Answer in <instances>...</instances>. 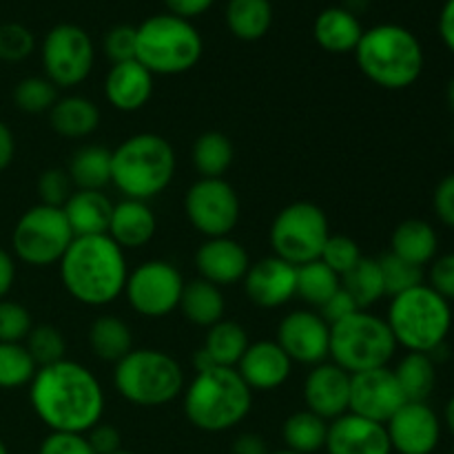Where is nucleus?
<instances>
[{
  "instance_id": "1",
  "label": "nucleus",
  "mask_w": 454,
  "mask_h": 454,
  "mask_svg": "<svg viewBox=\"0 0 454 454\" xmlns=\"http://www.w3.org/2000/svg\"><path fill=\"white\" fill-rule=\"evenodd\" d=\"M29 402L51 433L87 434L105 415V390L98 377L71 359L38 368L29 384Z\"/></svg>"
},
{
  "instance_id": "2",
  "label": "nucleus",
  "mask_w": 454,
  "mask_h": 454,
  "mask_svg": "<svg viewBox=\"0 0 454 454\" xmlns=\"http://www.w3.org/2000/svg\"><path fill=\"white\" fill-rule=\"evenodd\" d=\"M58 266L65 291L93 309L118 300L129 278L124 251L109 235L74 238Z\"/></svg>"
},
{
  "instance_id": "3",
  "label": "nucleus",
  "mask_w": 454,
  "mask_h": 454,
  "mask_svg": "<svg viewBox=\"0 0 454 454\" xmlns=\"http://www.w3.org/2000/svg\"><path fill=\"white\" fill-rule=\"evenodd\" d=\"M355 60L372 84L399 91L419 80L424 71V49L411 29L384 22L364 29L355 49Z\"/></svg>"
},
{
  "instance_id": "4",
  "label": "nucleus",
  "mask_w": 454,
  "mask_h": 454,
  "mask_svg": "<svg viewBox=\"0 0 454 454\" xmlns=\"http://www.w3.org/2000/svg\"><path fill=\"white\" fill-rule=\"evenodd\" d=\"M253 390L235 368H208L195 372L184 388V415L202 433H226L248 417Z\"/></svg>"
},
{
  "instance_id": "5",
  "label": "nucleus",
  "mask_w": 454,
  "mask_h": 454,
  "mask_svg": "<svg viewBox=\"0 0 454 454\" xmlns=\"http://www.w3.org/2000/svg\"><path fill=\"white\" fill-rule=\"evenodd\" d=\"M176 151L158 133H136L111 151V184L129 200L164 193L176 176Z\"/></svg>"
},
{
  "instance_id": "6",
  "label": "nucleus",
  "mask_w": 454,
  "mask_h": 454,
  "mask_svg": "<svg viewBox=\"0 0 454 454\" xmlns=\"http://www.w3.org/2000/svg\"><path fill=\"white\" fill-rule=\"evenodd\" d=\"M202 51V35L193 22L168 12L136 27V60L153 75L186 74L198 65Z\"/></svg>"
},
{
  "instance_id": "7",
  "label": "nucleus",
  "mask_w": 454,
  "mask_h": 454,
  "mask_svg": "<svg viewBox=\"0 0 454 454\" xmlns=\"http://www.w3.org/2000/svg\"><path fill=\"white\" fill-rule=\"evenodd\" d=\"M386 324L393 331L397 344L411 353L433 355L442 348L452 326L450 304L428 284L395 295L390 301Z\"/></svg>"
},
{
  "instance_id": "8",
  "label": "nucleus",
  "mask_w": 454,
  "mask_h": 454,
  "mask_svg": "<svg viewBox=\"0 0 454 454\" xmlns=\"http://www.w3.org/2000/svg\"><path fill=\"white\" fill-rule=\"evenodd\" d=\"M114 386L133 406H167L184 393V371L173 355L155 348H133L115 364Z\"/></svg>"
},
{
  "instance_id": "9",
  "label": "nucleus",
  "mask_w": 454,
  "mask_h": 454,
  "mask_svg": "<svg viewBox=\"0 0 454 454\" xmlns=\"http://www.w3.org/2000/svg\"><path fill=\"white\" fill-rule=\"evenodd\" d=\"M395 350L397 341L386 319L368 310H357L331 326L333 364L350 375L388 366Z\"/></svg>"
},
{
  "instance_id": "10",
  "label": "nucleus",
  "mask_w": 454,
  "mask_h": 454,
  "mask_svg": "<svg viewBox=\"0 0 454 454\" xmlns=\"http://www.w3.org/2000/svg\"><path fill=\"white\" fill-rule=\"evenodd\" d=\"M331 238V224L322 207L313 202H293L275 215L270 224L273 255L293 266L309 264L322 257Z\"/></svg>"
},
{
  "instance_id": "11",
  "label": "nucleus",
  "mask_w": 454,
  "mask_h": 454,
  "mask_svg": "<svg viewBox=\"0 0 454 454\" xmlns=\"http://www.w3.org/2000/svg\"><path fill=\"white\" fill-rule=\"evenodd\" d=\"M74 242V231L62 208L35 204L18 217L12 233L13 257L22 264L44 269L58 264Z\"/></svg>"
},
{
  "instance_id": "12",
  "label": "nucleus",
  "mask_w": 454,
  "mask_h": 454,
  "mask_svg": "<svg viewBox=\"0 0 454 454\" xmlns=\"http://www.w3.org/2000/svg\"><path fill=\"white\" fill-rule=\"evenodd\" d=\"M44 78L56 89H74L91 75L96 62L93 40L82 27L60 22L47 31L40 47Z\"/></svg>"
},
{
  "instance_id": "13",
  "label": "nucleus",
  "mask_w": 454,
  "mask_h": 454,
  "mask_svg": "<svg viewBox=\"0 0 454 454\" xmlns=\"http://www.w3.org/2000/svg\"><path fill=\"white\" fill-rule=\"evenodd\" d=\"M239 195L224 177H200L184 195V213L204 238H226L239 222Z\"/></svg>"
},
{
  "instance_id": "14",
  "label": "nucleus",
  "mask_w": 454,
  "mask_h": 454,
  "mask_svg": "<svg viewBox=\"0 0 454 454\" xmlns=\"http://www.w3.org/2000/svg\"><path fill=\"white\" fill-rule=\"evenodd\" d=\"M184 278L167 260H149L129 273L124 295L137 315L160 319L171 315L180 306Z\"/></svg>"
},
{
  "instance_id": "15",
  "label": "nucleus",
  "mask_w": 454,
  "mask_h": 454,
  "mask_svg": "<svg viewBox=\"0 0 454 454\" xmlns=\"http://www.w3.org/2000/svg\"><path fill=\"white\" fill-rule=\"evenodd\" d=\"M403 403H408L406 395L388 366L350 375L348 412L386 426Z\"/></svg>"
},
{
  "instance_id": "16",
  "label": "nucleus",
  "mask_w": 454,
  "mask_h": 454,
  "mask_svg": "<svg viewBox=\"0 0 454 454\" xmlns=\"http://www.w3.org/2000/svg\"><path fill=\"white\" fill-rule=\"evenodd\" d=\"M278 341L293 364L317 366L331 357V326L315 310H293L279 322Z\"/></svg>"
},
{
  "instance_id": "17",
  "label": "nucleus",
  "mask_w": 454,
  "mask_h": 454,
  "mask_svg": "<svg viewBox=\"0 0 454 454\" xmlns=\"http://www.w3.org/2000/svg\"><path fill=\"white\" fill-rule=\"evenodd\" d=\"M393 452L433 454L442 439V424L426 402H408L386 424Z\"/></svg>"
},
{
  "instance_id": "18",
  "label": "nucleus",
  "mask_w": 454,
  "mask_h": 454,
  "mask_svg": "<svg viewBox=\"0 0 454 454\" xmlns=\"http://www.w3.org/2000/svg\"><path fill=\"white\" fill-rule=\"evenodd\" d=\"M244 293L260 309H279L295 297L297 266L270 255L248 266L244 275Z\"/></svg>"
},
{
  "instance_id": "19",
  "label": "nucleus",
  "mask_w": 454,
  "mask_h": 454,
  "mask_svg": "<svg viewBox=\"0 0 454 454\" xmlns=\"http://www.w3.org/2000/svg\"><path fill=\"white\" fill-rule=\"evenodd\" d=\"M306 411L315 412L328 424L346 415L350 408V372L333 362L313 366L304 381Z\"/></svg>"
},
{
  "instance_id": "20",
  "label": "nucleus",
  "mask_w": 454,
  "mask_h": 454,
  "mask_svg": "<svg viewBox=\"0 0 454 454\" xmlns=\"http://www.w3.org/2000/svg\"><path fill=\"white\" fill-rule=\"evenodd\" d=\"M324 450L328 454H393V446L384 424L346 412L328 424Z\"/></svg>"
},
{
  "instance_id": "21",
  "label": "nucleus",
  "mask_w": 454,
  "mask_h": 454,
  "mask_svg": "<svg viewBox=\"0 0 454 454\" xmlns=\"http://www.w3.org/2000/svg\"><path fill=\"white\" fill-rule=\"evenodd\" d=\"M195 266H198L200 278L222 288L242 282L251 260H248L247 248L238 239L226 235V238L204 239L195 253Z\"/></svg>"
},
{
  "instance_id": "22",
  "label": "nucleus",
  "mask_w": 454,
  "mask_h": 454,
  "mask_svg": "<svg viewBox=\"0 0 454 454\" xmlns=\"http://www.w3.org/2000/svg\"><path fill=\"white\" fill-rule=\"evenodd\" d=\"M235 371L239 372V377L247 381L251 390L270 393V390H278L279 386L286 384L293 371V362L278 341L264 340L248 344L247 353L239 359Z\"/></svg>"
},
{
  "instance_id": "23",
  "label": "nucleus",
  "mask_w": 454,
  "mask_h": 454,
  "mask_svg": "<svg viewBox=\"0 0 454 454\" xmlns=\"http://www.w3.org/2000/svg\"><path fill=\"white\" fill-rule=\"evenodd\" d=\"M153 96V74L137 60L111 65L105 78V98L122 114L140 111Z\"/></svg>"
},
{
  "instance_id": "24",
  "label": "nucleus",
  "mask_w": 454,
  "mask_h": 454,
  "mask_svg": "<svg viewBox=\"0 0 454 454\" xmlns=\"http://www.w3.org/2000/svg\"><path fill=\"white\" fill-rule=\"evenodd\" d=\"M158 231V217L151 207L142 200H129L114 204L109 222V235L120 248H142L155 238Z\"/></svg>"
},
{
  "instance_id": "25",
  "label": "nucleus",
  "mask_w": 454,
  "mask_h": 454,
  "mask_svg": "<svg viewBox=\"0 0 454 454\" xmlns=\"http://www.w3.org/2000/svg\"><path fill=\"white\" fill-rule=\"evenodd\" d=\"M315 43L328 53H355L364 35V27L357 13L346 7H326L319 12L313 25Z\"/></svg>"
},
{
  "instance_id": "26",
  "label": "nucleus",
  "mask_w": 454,
  "mask_h": 454,
  "mask_svg": "<svg viewBox=\"0 0 454 454\" xmlns=\"http://www.w3.org/2000/svg\"><path fill=\"white\" fill-rule=\"evenodd\" d=\"M62 213H65L67 222L74 231V238L106 235L111 213H114V202L102 191L75 189L62 207Z\"/></svg>"
},
{
  "instance_id": "27",
  "label": "nucleus",
  "mask_w": 454,
  "mask_h": 454,
  "mask_svg": "<svg viewBox=\"0 0 454 454\" xmlns=\"http://www.w3.org/2000/svg\"><path fill=\"white\" fill-rule=\"evenodd\" d=\"M49 124L62 137L80 140L91 136L100 124V109L91 98L65 96L58 98L49 111Z\"/></svg>"
},
{
  "instance_id": "28",
  "label": "nucleus",
  "mask_w": 454,
  "mask_h": 454,
  "mask_svg": "<svg viewBox=\"0 0 454 454\" xmlns=\"http://www.w3.org/2000/svg\"><path fill=\"white\" fill-rule=\"evenodd\" d=\"M177 309L182 310L186 322L195 324V326L211 328L224 319L226 300L222 295L220 286L198 278L193 282L184 284V291H182L180 306Z\"/></svg>"
},
{
  "instance_id": "29",
  "label": "nucleus",
  "mask_w": 454,
  "mask_h": 454,
  "mask_svg": "<svg viewBox=\"0 0 454 454\" xmlns=\"http://www.w3.org/2000/svg\"><path fill=\"white\" fill-rule=\"evenodd\" d=\"M439 248V238L433 226L424 220H406L395 229L390 238V253L399 260L424 269V264L434 260Z\"/></svg>"
},
{
  "instance_id": "30",
  "label": "nucleus",
  "mask_w": 454,
  "mask_h": 454,
  "mask_svg": "<svg viewBox=\"0 0 454 454\" xmlns=\"http://www.w3.org/2000/svg\"><path fill=\"white\" fill-rule=\"evenodd\" d=\"M273 25L270 0H229L226 4V27L244 43L264 38Z\"/></svg>"
},
{
  "instance_id": "31",
  "label": "nucleus",
  "mask_w": 454,
  "mask_h": 454,
  "mask_svg": "<svg viewBox=\"0 0 454 454\" xmlns=\"http://www.w3.org/2000/svg\"><path fill=\"white\" fill-rule=\"evenodd\" d=\"M71 182L80 191H102L111 184V151L100 145H84L69 160Z\"/></svg>"
},
{
  "instance_id": "32",
  "label": "nucleus",
  "mask_w": 454,
  "mask_h": 454,
  "mask_svg": "<svg viewBox=\"0 0 454 454\" xmlns=\"http://www.w3.org/2000/svg\"><path fill=\"white\" fill-rule=\"evenodd\" d=\"M89 346L98 359L118 364L133 350L131 328L115 315H102L89 328Z\"/></svg>"
},
{
  "instance_id": "33",
  "label": "nucleus",
  "mask_w": 454,
  "mask_h": 454,
  "mask_svg": "<svg viewBox=\"0 0 454 454\" xmlns=\"http://www.w3.org/2000/svg\"><path fill=\"white\" fill-rule=\"evenodd\" d=\"M248 333L242 324L231 322V319H222L215 326L208 328V335L204 340L202 348L211 357L213 366L222 368H235L239 359L244 357L248 348Z\"/></svg>"
},
{
  "instance_id": "34",
  "label": "nucleus",
  "mask_w": 454,
  "mask_h": 454,
  "mask_svg": "<svg viewBox=\"0 0 454 454\" xmlns=\"http://www.w3.org/2000/svg\"><path fill=\"white\" fill-rule=\"evenodd\" d=\"M286 450L297 454H315L324 450L328 437V421L310 411L293 412L282 426Z\"/></svg>"
},
{
  "instance_id": "35",
  "label": "nucleus",
  "mask_w": 454,
  "mask_h": 454,
  "mask_svg": "<svg viewBox=\"0 0 454 454\" xmlns=\"http://www.w3.org/2000/svg\"><path fill=\"white\" fill-rule=\"evenodd\" d=\"M191 158L195 171L202 177H222L235 160L233 142L222 131H204L193 142Z\"/></svg>"
},
{
  "instance_id": "36",
  "label": "nucleus",
  "mask_w": 454,
  "mask_h": 454,
  "mask_svg": "<svg viewBox=\"0 0 454 454\" xmlns=\"http://www.w3.org/2000/svg\"><path fill=\"white\" fill-rule=\"evenodd\" d=\"M341 288L353 297L359 310H368L371 306H375L386 295L380 260H375V257H362L353 270L341 275Z\"/></svg>"
},
{
  "instance_id": "37",
  "label": "nucleus",
  "mask_w": 454,
  "mask_h": 454,
  "mask_svg": "<svg viewBox=\"0 0 454 454\" xmlns=\"http://www.w3.org/2000/svg\"><path fill=\"white\" fill-rule=\"evenodd\" d=\"M395 377L406 395V402H426L433 395L437 381L433 355L408 353L395 368Z\"/></svg>"
},
{
  "instance_id": "38",
  "label": "nucleus",
  "mask_w": 454,
  "mask_h": 454,
  "mask_svg": "<svg viewBox=\"0 0 454 454\" xmlns=\"http://www.w3.org/2000/svg\"><path fill=\"white\" fill-rule=\"evenodd\" d=\"M341 288V278L333 269H328L322 260L309 262L297 266V291L304 304L313 309H322L333 295Z\"/></svg>"
},
{
  "instance_id": "39",
  "label": "nucleus",
  "mask_w": 454,
  "mask_h": 454,
  "mask_svg": "<svg viewBox=\"0 0 454 454\" xmlns=\"http://www.w3.org/2000/svg\"><path fill=\"white\" fill-rule=\"evenodd\" d=\"M38 366L27 353L25 344H0V390L29 386Z\"/></svg>"
},
{
  "instance_id": "40",
  "label": "nucleus",
  "mask_w": 454,
  "mask_h": 454,
  "mask_svg": "<svg viewBox=\"0 0 454 454\" xmlns=\"http://www.w3.org/2000/svg\"><path fill=\"white\" fill-rule=\"evenodd\" d=\"M27 348V353L31 355V359L35 362V366H51V364L62 362L67 353V340L62 335V331H58L56 326H34L31 333L27 335V340L22 341Z\"/></svg>"
},
{
  "instance_id": "41",
  "label": "nucleus",
  "mask_w": 454,
  "mask_h": 454,
  "mask_svg": "<svg viewBox=\"0 0 454 454\" xmlns=\"http://www.w3.org/2000/svg\"><path fill=\"white\" fill-rule=\"evenodd\" d=\"M58 100V89L49 82L47 78L40 75H29L22 78L20 82L13 87V105L22 111V114H49L51 106Z\"/></svg>"
},
{
  "instance_id": "42",
  "label": "nucleus",
  "mask_w": 454,
  "mask_h": 454,
  "mask_svg": "<svg viewBox=\"0 0 454 454\" xmlns=\"http://www.w3.org/2000/svg\"><path fill=\"white\" fill-rule=\"evenodd\" d=\"M380 269L381 275H384L386 295L390 297L402 295V293L424 284V269L399 260L393 253H386V255L380 257Z\"/></svg>"
},
{
  "instance_id": "43",
  "label": "nucleus",
  "mask_w": 454,
  "mask_h": 454,
  "mask_svg": "<svg viewBox=\"0 0 454 454\" xmlns=\"http://www.w3.org/2000/svg\"><path fill=\"white\" fill-rule=\"evenodd\" d=\"M34 328L31 313L22 304L0 300V344H22Z\"/></svg>"
},
{
  "instance_id": "44",
  "label": "nucleus",
  "mask_w": 454,
  "mask_h": 454,
  "mask_svg": "<svg viewBox=\"0 0 454 454\" xmlns=\"http://www.w3.org/2000/svg\"><path fill=\"white\" fill-rule=\"evenodd\" d=\"M362 248H359V244L355 242L353 238H348V235H333L328 238L326 247H324L322 251V257L319 260L324 262V264L328 266V269L335 270L337 275H346L348 270H353L355 266L359 264V260H362Z\"/></svg>"
},
{
  "instance_id": "45",
  "label": "nucleus",
  "mask_w": 454,
  "mask_h": 454,
  "mask_svg": "<svg viewBox=\"0 0 454 454\" xmlns=\"http://www.w3.org/2000/svg\"><path fill=\"white\" fill-rule=\"evenodd\" d=\"M35 38L20 22H3L0 25V60L20 62L34 53Z\"/></svg>"
},
{
  "instance_id": "46",
  "label": "nucleus",
  "mask_w": 454,
  "mask_h": 454,
  "mask_svg": "<svg viewBox=\"0 0 454 454\" xmlns=\"http://www.w3.org/2000/svg\"><path fill=\"white\" fill-rule=\"evenodd\" d=\"M74 193V182L65 168H47L38 177L40 204L62 208Z\"/></svg>"
},
{
  "instance_id": "47",
  "label": "nucleus",
  "mask_w": 454,
  "mask_h": 454,
  "mask_svg": "<svg viewBox=\"0 0 454 454\" xmlns=\"http://www.w3.org/2000/svg\"><path fill=\"white\" fill-rule=\"evenodd\" d=\"M105 53L114 65L136 60V27L115 25L105 35Z\"/></svg>"
},
{
  "instance_id": "48",
  "label": "nucleus",
  "mask_w": 454,
  "mask_h": 454,
  "mask_svg": "<svg viewBox=\"0 0 454 454\" xmlns=\"http://www.w3.org/2000/svg\"><path fill=\"white\" fill-rule=\"evenodd\" d=\"M38 454H96L87 434L49 433L40 443Z\"/></svg>"
},
{
  "instance_id": "49",
  "label": "nucleus",
  "mask_w": 454,
  "mask_h": 454,
  "mask_svg": "<svg viewBox=\"0 0 454 454\" xmlns=\"http://www.w3.org/2000/svg\"><path fill=\"white\" fill-rule=\"evenodd\" d=\"M430 288L446 301L454 300V253L439 257L430 269Z\"/></svg>"
},
{
  "instance_id": "50",
  "label": "nucleus",
  "mask_w": 454,
  "mask_h": 454,
  "mask_svg": "<svg viewBox=\"0 0 454 454\" xmlns=\"http://www.w3.org/2000/svg\"><path fill=\"white\" fill-rule=\"evenodd\" d=\"M87 439L96 454H114L122 450V434H120V430L111 424H102V421L96 424L87 433Z\"/></svg>"
},
{
  "instance_id": "51",
  "label": "nucleus",
  "mask_w": 454,
  "mask_h": 454,
  "mask_svg": "<svg viewBox=\"0 0 454 454\" xmlns=\"http://www.w3.org/2000/svg\"><path fill=\"white\" fill-rule=\"evenodd\" d=\"M433 207L439 220L454 229V173L443 177L433 195Z\"/></svg>"
},
{
  "instance_id": "52",
  "label": "nucleus",
  "mask_w": 454,
  "mask_h": 454,
  "mask_svg": "<svg viewBox=\"0 0 454 454\" xmlns=\"http://www.w3.org/2000/svg\"><path fill=\"white\" fill-rule=\"evenodd\" d=\"M357 310L359 309H357V304L353 301V297H350L344 288H340V291H337L335 295H333L331 300H328L326 304L319 309V315L326 319L328 326H333V324L341 322V319H346L348 315L357 313Z\"/></svg>"
},
{
  "instance_id": "53",
  "label": "nucleus",
  "mask_w": 454,
  "mask_h": 454,
  "mask_svg": "<svg viewBox=\"0 0 454 454\" xmlns=\"http://www.w3.org/2000/svg\"><path fill=\"white\" fill-rule=\"evenodd\" d=\"M215 0H164L168 13L177 18H184V20H193V18L202 16L208 9L213 7Z\"/></svg>"
},
{
  "instance_id": "54",
  "label": "nucleus",
  "mask_w": 454,
  "mask_h": 454,
  "mask_svg": "<svg viewBox=\"0 0 454 454\" xmlns=\"http://www.w3.org/2000/svg\"><path fill=\"white\" fill-rule=\"evenodd\" d=\"M13 282H16V257L0 248V300H7Z\"/></svg>"
},
{
  "instance_id": "55",
  "label": "nucleus",
  "mask_w": 454,
  "mask_h": 454,
  "mask_svg": "<svg viewBox=\"0 0 454 454\" xmlns=\"http://www.w3.org/2000/svg\"><path fill=\"white\" fill-rule=\"evenodd\" d=\"M231 454H269V446H266L264 437H260V434L244 433L233 442Z\"/></svg>"
},
{
  "instance_id": "56",
  "label": "nucleus",
  "mask_w": 454,
  "mask_h": 454,
  "mask_svg": "<svg viewBox=\"0 0 454 454\" xmlns=\"http://www.w3.org/2000/svg\"><path fill=\"white\" fill-rule=\"evenodd\" d=\"M13 155H16V137L12 129L0 120V173L7 171L9 164L13 162Z\"/></svg>"
},
{
  "instance_id": "57",
  "label": "nucleus",
  "mask_w": 454,
  "mask_h": 454,
  "mask_svg": "<svg viewBox=\"0 0 454 454\" xmlns=\"http://www.w3.org/2000/svg\"><path fill=\"white\" fill-rule=\"evenodd\" d=\"M439 35L443 44L454 53V0H446L442 13H439Z\"/></svg>"
},
{
  "instance_id": "58",
  "label": "nucleus",
  "mask_w": 454,
  "mask_h": 454,
  "mask_svg": "<svg viewBox=\"0 0 454 454\" xmlns=\"http://www.w3.org/2000/svg\"><path fill=\"white\" fill-rule=\"evenodd\" d=\"M446 424H448V428H450V433L454 434V397L448 402V406H446Z\"/></svg>"
},
{
  "instance_id": "59",
  "label": "nucleus",
  "mask_w": 454,
  "mask_h": 454,
  "mask_svg": "<svg viewBox=\"0 0 454 454\" xmlns=\"http://www.w3.org/2000/svg\"><path fill=\"white\" fill-rule=\"evenodd\" d=\"M446 98H448V106H450V111L454 114V78L450 80V84H448Z\"/></svg>"
},
{
  "instance_id": "60",
  "label": "nucleus",
  "mask_w": 454,
  "mask_h": 454,
  "mask_svg": "<svg viewBox=\"0 0 454 454\" xmlns=\"http://www.w3.org/2000/svg\"><path fill=\"white\" fill-rule=\"evenodd\" d=\"M0 454H9L7 446H4V442H3V439H0Z\"/></svg>"
},
{
  "instance_id": "61",
  "label": "nucleus",
  "mask_w": 454,
  "mask_h": 454,
  "mask_svg": "<svg viewBox=\"0 0 454 454\" xmlns=\"http://www.w3.org/2000/svg\"><path fill=\"white\" fill-rule=\"evenodd\" d=\"M269 454H297V452H293V450H278V452H269Z\"/></svg>"
},
{
  "instance_id": "62",
  "label": "nucleus",
  "mask_w": 454,
  "mask_h": 454,
  "mask_svg": "<svg viewBox=\"0 0 454 454\" xmlns=\"http://www.w3.org/2000/svg\"><path fill=\"white\" fill-rule=\"evenodd\" d=\"M114 454H133V452H129V450H118V452H114Z\"/></svg>"
}]
</instances>
